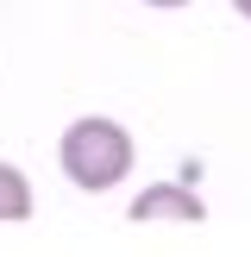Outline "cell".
Returning a JSON list of instances; mask_svg holds the SVG:
<instances>
[{
    "label": "cell",
    "mask_w": 251,
    "mask_h": 257,
    "mask_svg": "<svg viewBox=\"0 0 251 257\" xmlns=\"http://www.w3.org/2000/svg\"><path fill=\"white\" fill-rule=\"evenodd\" d=\"M145 7H157V13H176V7H188V0H145Z\"/></svg>",
    "instance_id": "cell-4"
},
{
    "label": "cell",
    "mask_w": 251,
    "mask_h": 257,
    "mask_svg": "<svg viewBox=\"0 0 251 257\" xmlns=\"http://www.w3.org/2000/svg\"><path fill=\"white\" fill-rule=\"evenodd\" d=\"M232 7H238V13H245V19H251V0H232Z\"/></svg>",
    "instance_id": "cell-5"
},
{
    "label": "cell",
    "mask_w": 251,
    "mask_h": 257,
    "mask_svg": "<svg viewBox=\"0 0 251 257\" xmlns=\"http://www.w3.org/2000/svg\"><path fill=\"white\" fill-rule=\"evenodd\" d=\"M32 182H25L13 163H0V226H19V220H32Z\"/></svg>",
    "instance_id": "cell-3"
},
{
    "label": "cell",
    "mask_w": 251,
    "mask_h": 257,
    "mask_svg": "<svg viewBox=\"0 0 251 257\" xmlns=\"http://www.w3.org/2000/svg\"><path fill=\"white\" fill-rule=\"evenodd\" d=\"M132 157H138L132 132H126L119 119H107V113H82V119H69L63 138H57V163H63V176H69L82 195L119 188L126 176H132Z\"/></svg>",
    "instance_id": "cell-1"
},
{
    "label": "cell",
    "mask_w": 251,
    "mask_h": 257,
    "mask_svg": "<svg viewBox=\"0 0 251 257\" xmlns=\"http://www.w3.org/2000/svg\"><path fill=\"white\" fill-rule=\"evenodd\" d=\"M132 220L138 226H201L207 220V201L195 195V182L170 176V182H151L145 195H132Z\"/></svg>",
    "instance_id": "cell-2"
}]
</instances>
